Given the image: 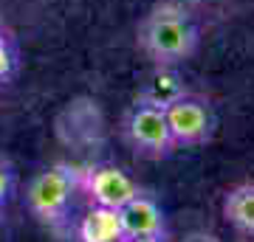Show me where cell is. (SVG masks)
I'll use <instances>...</instances> for the list:
<instances>
[{
	"label": "cell",
	"instance_id": "2",
	"mask_svg": "<svg viewBox=\"0 0 254 242\" xmlns=\"http://www.w3.org/2000/svg\"><path fill=\"white\" fill-rule=\"evenodd\" d=\"M79 169L71 163H54L48 169L37 172L26 189L28 211L43 225H63L71 214L73 194L79 192Z\"/></svg>",
	"mask_w": 254,
	"mask_h": 242
},
{
	"label": "cell",
	"instance_id": "7",
	"mask_svg": "<svg viewBox=\"0 0 254 242\" xmlns=\"http://www.w3.org/2000/svg\"><path fill=\"white\" fill-rule=\"evenodd\" d=\"M184 93H190L181 71L173 65H153V71L144 76L141 88L136 93V101H147L155 107H167L175 99H181Z\"/></svg>",
	"mask_w": 254,
	"mask_h": 242
},
{
	"label": "cell",
	"instance_id": "5",
	"mask_svg": "<svg viewBox=\"0 0 254 242\" xmlns=\"http://www.w3.org/2000/svg\"><path fill=\"white\" fill-rule=\"evenodd\" d=\"M79 192L88 197L91 206H105V208H122L130 197H136L138 183L125 169H119L113 163H93L79 169Z\"/></svg>",
	"mask_w": 254,
	"mask_h": 242
},
{
	"label": "cell",
	"instance_id": "4",
	"mask_svg": "<svg viewBox=\"0 0 254 242\" xmlns=\"http://www.w3.org/2000/svg\"><path fill=\"white\" fill-rule=\"evenodd\" d=\"M164 116H167L170 133H173L175 149L203 146L215 138V130H218V116H215L212 101L192 90L184 93L181 99H175L173 104H167Z\"/></svg>",
	"mask_w": 254,
	"mask_h": 242
},
{
	"label": "cell",
	"instance_id": "8",
	"mask_svg": "<svg viewBox=\"0 0 254 242\" xmlns=\"http://www.w3.org/2000/svg\"><path fill=\"white\" fill-rule=\"evenodd\" d=\"M76 240L79 242H122V223H119L116 208L91 206L76 223Z\"/></svg>",
	"mask_w": 254,
	"mask_h": 242
},
{
	"label": "cell",
	"instance_id": "14",
	"mask_svg": "<svg viewBox=\"0 0 254 242\" xmlns=\"http://www.w3.org/2000/svg\"><path fill=\"white\" fill-rule=\"evenodd\" d=\"M0 223H3V206H0Z\"/></svg>",
	"mask_w": 254,
	"mask_h": 242
},
{
	"label": "cell",
	"instance_id": "10",
	"mask_svg": "<svg viewBox=\"0 0 254 242\" xmlns=\"http://www.w3.org/2000/svg\"><path fill=\"white\" fill-rule=\"evenodd\" d=\"M14 71H17V48L11 37L0 28V82H9Z\"/></svg>",
	"mask_w": 254,
	"mask_h": 242
},
{
	"label": "cell",
	"instance_id": "1",
	"mask_svg": "<svg viewBox=\"0 0 254 242\" xmlns=\"http://www.w3.org/2000/svg\"><path fill=\"white\" fill-rule=\"evenodd\" d=\"M136 43L153 65L181 68L198 51L200 31L181 3L164 0V3H155L138 23Z\"/></svg>",
	"mask_w": 254,
	"mask_h": 242
},
{
	"label": "cell",
	"instance_id": "3",
	"mask_svg": "<svg viewBox=\"0 0 254 242\" xmlns=\"http://www.w3.org/2000/svg\"><path fill=\"white\" fill-rule=\"evenodd\" d=\"M125 141L127 146L147 161H161L175 152V141L164 116V107L147 104V101H133L125 116Z\"/></svg>",
	"mask_w": 254,
	"mask_h": 242
},
{
	"label": "cell",
	"instance_id": "11",
	"mask_svg": "<svg viewBox=\"0 0 254 242\" xmlns=\"http://www.w3.org/2000/svg\"><path fill=\"white\" fill-rule=\"evenodd\" d=\"M14 186H17V175H14L9 161L0 158V206L9 203V197L14 194Z\"/></svg>",
	"mask_w": 254,
	"mask_h": 242
},
{
	"label": "cell",
	"instance_id": "6",
	"mask_svg": "<svg viewBox=\"0 0 254 242\" xmlns=\"http://www.w3.org/2000/svg\"><path fill=\"white\" fill-rule=\"evenodd\" d=\"M119 223L125 237H147V234H167V217L153 194L138 192L119 208Z\"/></svg>",
	"mask_w": 254,
	"mask_h": 242
},
{
	"label": "cell",
	"instance_id": "12",
	"mask_svg": "<svg viewBox=\"0 0 254 242\" xmlns=\"http://www.w3.org/2000/svg\"><path fill=\"white\" fill-rule=\"evenodd\" d=\"M178 242H220L215 234H206V231H192V234H187L184 240H178Z\"/></svg>",
	"mask_w": 254,
	"mask_h": 242
},
{
	"label": "cell",
	"instance_id": "9",
	"mask_svg": "<svg viewBox=\"0 0 254 242\" xmlns=\"http://www.w3.org/2000/svg\"><path fill=\"white\" fill-rule=\"evenodd\" d=\"M223 217L240 234L254 237V180L229 189V194L223 197Z\"/></svg>",
	"mask_w": 254,
	"mask_h": 242
},
{
	"label": "cell",
	"instance_id": "13",
	"mask_svg": "<svg viewBox=\"0 0 254 242\" xmlns=\"http://www.w3.org/2000/svg\"><path fill=\"white\" fill-rule=\"evenodd\" d=\"M122 242H170L167 234H147V237H125Z\"/></svg>",
	"mask_w": 254,
	"mask_h": 242
}]
</instances>
